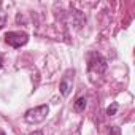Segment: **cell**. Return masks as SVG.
<instances>
[{"instance_id": "cell-1", "label": "cell", "mask_w": 135, "mask_h": 135, "mask_svg": "<svg viewBox=\"0 0 135 135\" xmlns=\"http://www.w3.org/2000/svg\"><path fill=\"white\" fill-rule=\"evenodd\" d=\"M107 59L99 54V52H89L88 56V69L91 73H97V75H102L105 70H107Z\"/></svg>"}, {"instance_id": "cell-2", "label": "cell", "mask_w": 135, "mask_h": 135, "mask_svg": "<svg viewBox=\"0 0 135 135\" xmlns=\"http://www.w3.org/2000/svg\"><path fill=\"white\" fill-rule=\"evenodd\" d=\"M48 111H49V107L48 105H40V107H35V108L29 110L24 114V119L27 122H30V124H38V122H41V121L46 119Z\"/></svg>"}, {"instance_id": "cell-3", "label": "cell", "mask_w": 135, "mask_h": 135, "mask_svg": "<svg viewBox=\"0 0 135 135\" xmlns=\"http://www.w3.org/2000/svg\"><path fill=\"white\" fill-rule=\"evenodd\" d=\"M5 41L13 46V48H21L29 41V35L26 32L21 30H15V32H7L5 33Z\"/></svg>"}, {"instance_id": "cell-4", "label": "cell", "mask_w": 135, "mask_h": 135, "mask_svg": "<svg viewBox=\"0 0 135 135\" xmlns=\"http://www.w3.org/2000/svg\"><path fill=\"white\" fill-rule=\"evenodd\" d=\"M73 72H67L65 73V76H62V80H60V86H59V89H60V94L64 95V97H67L70 94V91H72V84H73V76H70Z\"/></svg>"}, {"instance_id": "cell-5", "label": "cell", "mask_w": 135, "mask_h": 135, "mask_svg": "<svg viewBox=\"0 0 135 135\" xmlns=\"http://www.w3.org/2000/svg\"><path fill=\"white\" fill-rule=\"evenodd\" d=\"M73 108H75L76 113L84 111V108H86V99H84V97H78L76 102H75V105H73Z\"/></svg>"}, {"instance_id": "cell-6", "label": "cell", "mask_w": 135, "mask_h": 135, "mask_svg": "<svg viewBox=\"0 0 135 135\" xmlns=\"http://www.w3.org/2000/svg\"><path fill=\"white\" fill-rule=\"evenodd\" d=\"M116 111H118V103H113V105H111V107H108V110H107L108 116H113Z\"/></svg>"}, {"instance_id": "cell-7", "label": "cell", "mask_w": 135, "mask_h": 135, "mask_svg": "<svg viewBox=\"0 0 135 135\" xmlns=\"http://www.w3.org/2000/svg\"><path fill=\"white\" fill-rule=\"evenodd\" d=\"M5 22H7V16H5V13H0V29L5 26Z\"/></svg>"}, {"instance_id": "cell-8", "label": "cell", "mask_w": 135, "mask_h": 135, "mask_svg": "<svg viewBox=\"0 0 135 135\" xmlns=\"http://www.w3.org/2000/svg\"><path fill=\"white\" fill-rule=\"evenodd\" d=\"M29 135H43V132H41V130H35V132H32V133H29Z\"/></svg>"}, {"instance_id": "cell-9", "label": "cell", "mask_w": 135, "mask_h": 135, "mask_svg": "<svg viewBox=\"0 0 135 135\" xmlns=\"http://www.w3.org/2000/svg\"><path fill=\"white\" fill-rule=\"evenodd\" d=\"M113 133H114V135H119V130H118V129L114 127V129H113Z\"/></svg>"}, {"instance_id": "cell-10", "label": "cell", "mask_w": 135, "mask_h": 135, "mask_svg": "<svg viewBox=\"0 0 135 135\" xmlns=\"http://www.w3.org/2000/svg\"><path fill=\"white\" fill-rule=\"evenodd\" d=\"M2 65H3V59H2V56H0V69H2Z\"/></svg>"}, {"instance_id": "cell-11", "label": "cell", "mask_w": 135, "mask_h": 135, "mask_svg": "<svg viewBox=\"0 0 135 135\" xmlns=\"http://www.w3.org/2000/svg\"><path fill=\"white\" fill-rule=\"evenodd\" d=\"M0 135H5V133H3V132H0Z\"/></svg>"}]
</instances>
